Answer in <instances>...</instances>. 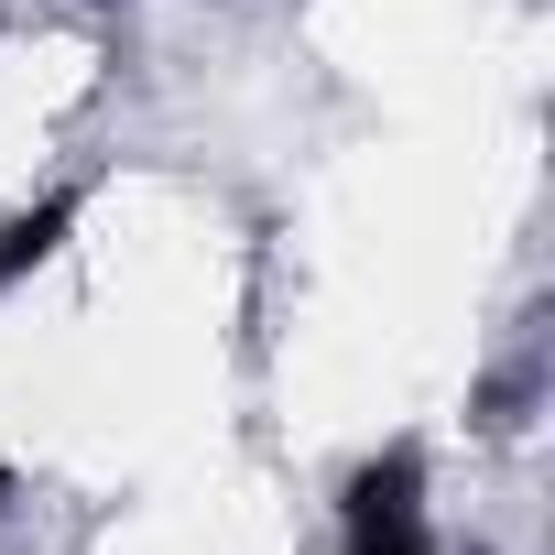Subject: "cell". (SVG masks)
<instances>
[{
	"mask_svg": "<svg viewBox=\"0 0 555 555\" xmlns=\"http://www.w3.org/2000/svg\"><path fill=\"white\" fill-rule=\"evenodd\" d=\"M349 555H425V457L382 447L349 479Z\"/></svg>",
	"mask_w": 555,
	"mask_h": 555,
	"instance_id": "cell-1",
	"label": "cell"
},
{
	"mask_svg": "<svg viewBox=\"0 0 555 555\" xmlns=\"http://www.w3.org/2000/svg\"><path fill=\"white\" fill-rule=\"evenodd\" d=\"M66 218H77V196H44L34 218H12V229H0V284H23V272L66 240Z\"/></svg>",
	"mask_w": 555,
	"mask_h": 555,
	"instance_id": "cell-2",
	"label": "cell"
}]
</instances>
